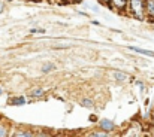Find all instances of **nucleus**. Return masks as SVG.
Listing matches in <instances>:
<instances>
[{
    "label": "nucleus",
    "instance_id": "1",
    "mask_svg": "<svg viewBox=\"0 0 154 137\" xmlns=\"http://www.w3.org/2000/svg\"><path fill=\"white\" fill-rule=\"evenodd\" d=\"M129 4H130V10L133 16L138 19H142L145 13V0H129Z\"/></svg>",
    "mask_w": 154,
    "mask_h": 137
},
{
    "label": "nucleus",
    "instance_id": "2",
    "mask_svg": "<svg viewBox=\"0 0 154 137\" xmlns=\"http://www.w3.org/2000/svg\"><path fill=\"white\" fill-rule=\"evenodd\" d=\"M99 125H100V128H102L103 131H112V130L115 128V124H114L111 119H102V121L99 122Z\"/></svg>",
    "mask_w": 154,
    "mask_h": 137
},
{
    "label": "nucleus",
    "instance_id": "3",
    "mask_svg": "<svg viewBox=\"0 0 154 137\" xmlns=\"http://www.w3.org/2000/svg\"><path fill=\"white\" fill-rule=\"evenodd\" d=\"M127 3H129V0H111L109 4H114V7H117L120 10H124L127 7Z\"/></svg>",
    "mask_w": 154,
    "mask_h": 137
},
{
    "label": "nucleus",
    "instance_id": "4",
    "mask_svg": "<svg viewBox=\"0 0 154 137\" xmlns=\"http://www.w3.org/2000/svg\"><path fill=\"white\" fill-rule=\"evenodd\" d=\"M145 12L148 16L154 18V0H145Z\"/></svg>",
    "mask_w": 154,
    "mask_h": 137
},
{
    "label": "nucleus",
    "instance_id": "5",
    "mask_svg": "<svg viewBox=\"0 0 154 137\" xmlns=\"http://www.w3.org/2000/svg\"><path fill=\"white\" fill-rule=\"evenodd\" d=\"M132 51L138 52V54H142V55H148V57H154L153 51H147V49H141V48H136V46H130Z\"/></svg>",
    "mask_w": 154,
    "mask_h": 137
},
{
    "label": "nucleus",
    "instance_id": "6",
    "mask_svg": "<svg viewBox=\"0 0 154 137\" xmlns=\"http://www.w3.org/2000/svg\"><path fill=\"white\" fill-rule=\"evenodd\" d=\"M114 78H115L117 81H120V82H124V81L129 79V76L124 75V73H121V72H115V73H114Z\"/></svg>",
    "mask_w": 154,
    "mask_h": 137
},
{
    "label": "nucleus",
    "instance_id": "7",
    "mask_svg": "<svg viewBox=\"0 0 154 137\" xmlns=\"http://www.w3.org/2000/svg\"><path fill=\"white\" fill-rule=\"evenodd\" d=\"M26 103V98L24 97H15V98H12L11 100V104H14V106H18V104H24Z\"/></svg>",
    "mask_w": 154,
    "mask_h": 137
},
{
    "label": "nucleus",
    "instance_id": "8",
    "mask_svg": "<svg viewBox=\"0 0 154 137\" xmlns=\"http://www.w3.org/2000/svg\"><path fill=\"white\" fill-rule=\"evenodd\" d=\"M45 94L44 88H33L32 90V97H42Z\"/></svg>",
    "mask_w": 154,
    "mask_h": 137
},
{
    "label": "nucleus",
    "instance_id": "9",
    "mask_svg": "<svg viewBox=\"0 0 154 137\" xmlns=\"http://www.w3.org/2000/svg\"><path fill=\"white\" fill-rule=\"evenodd\" d=\"M81 104H82V106H85L87 109L94 107V103H93L91 100H88V98H82V100H81Z\"/></svg>",
    "mask_w": 154,
    "mask_h": 137
},
{
    "label": "nucleus",
    "instance_id": "10",
    "mask_svg": "<svg viewBox=\"0 0 154 137\" xmlns=\"http://www.w3.org/2000/svg\"><path fill=\"white\" fill-rule=\"evenodd\" d=\"M54 69H55V66L48 63V64H45V66L42 67V73H50V72H52Z\"/></svg>",
    "mask_w": 154,
    "mask_h": 137
},
{
    "label": "nucleus",
    "instance_id": "11",
    "mask_svg": "<svg viewBox=\"0 0 154 137\" xmlns=\"http://www.w3.org/2000/svg\"><path fill=\"white\" fill-rule=\"evenodd\" d=\"M15 136H17V137H20V136L32 137V136H33V133H29V131H18V133H15Z\"/></svg>",
    "mask_w": 154,
    "mask_h": 137
},
{
    "label": "nucleus",
    "instance_id": "12",
    "mask_svg": "<svg viewBox=\"0 0 154 137\" xmlns=\"http://www.w3.org/2000/svg\"><path fill=\"white\" fill-rule=\"evenodd\" d=\"M108 136V131H103V133H93V137H106Z\"/></svg>",
    "mask_w": 154,
    "mask_h": 137
},
{
    "label": "nucleus",
    "instance_id": "13",
    "mask_svg": "<svg viewBox=\"0 0 154 137\" xmlns=\"http://www.w3.org/2000/svg\"><path fill=\"white\" fill-rule=\"evenodd\" d=\"M2 136H6V128L0 125V137H2Z\"/></svg>",
    "mask_w": 154,
    "mask_h": 137
},
{
    "label": "nucleus",
    "instance_id": "14",
    "mask_svg": "<svg viewBox=\"0 0 154 137\" xmlns=\"http://www.w3.org/2000/svg\"><path fill=\"white\" fill-rule=\"evenodd\" d=\"M100 1H102V3H105V4H109V3H111V0H100Z\"/></svg>",
    "mask_w": 154,
    "mask_h": 137
},
{
    "label": "nucleus",
    "instance_id": "15",
    "mask_svg": "<svg viewBox=\"0 0 154 137\" xmlns=\"http://www.w3.org/2000/svg\"><path fill=\"white\" fill-rule=\"evenodd\" d=\"M2 12H3V4L0 3V13H2Z\"/></svg>",
    "mask_w": 154,
    "mask_h": 137
},
{
    "label": "nucleus",
    "instance_id": "16",
    "mask_svg": "<svg viewBox=\"0 0 154 137\" xmlns=\"http://www.w3.org/2000/svg\"><path fill=\"white\" fill-rule=\"evenodd\" d=\"M2 92H3V90H2V88H0V94H2Z\"/></svg>",
    "mask_w": 154,
    "mask_h": 137
},
{
    "label": "nucleus",
    "instance_id": "17",
    "mask_svg": "<svg viewBox=\"0 0 154 137\" xmlns=\"http://www.w3.org/2000/svg\"><path fill=\"white\" fill-rule=\"evenodd\" d=\"M75 1H81V0H75Z\"/></svg>",
    "mask_w": 154,
    "mask_h": 137
}]
</instances>
